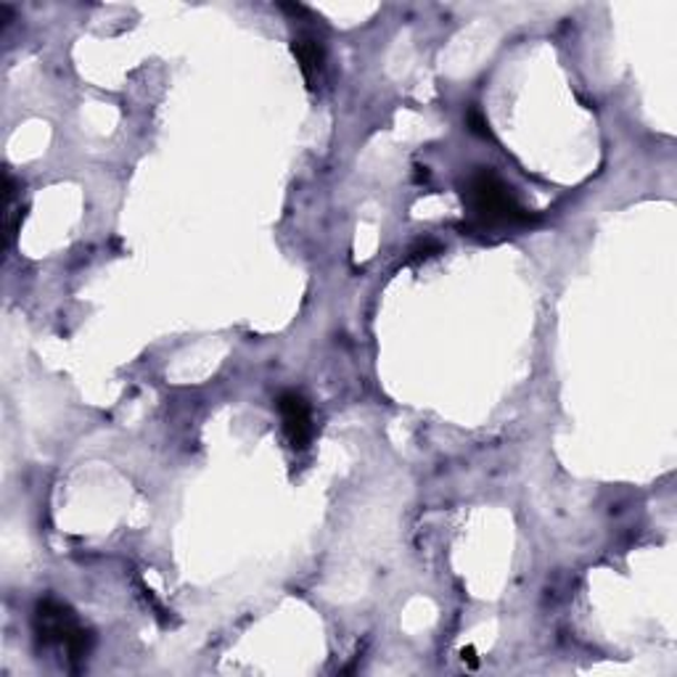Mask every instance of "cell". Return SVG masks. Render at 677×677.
I'll return each instance as SVG.
<instances>
[{"label": "cell", "mask_w": 677, "mask_h": 677, "mask_svg": "<svg viewBox=\"0 0 677 677\" xmlns=\"http://www.w3.org/2000/svg\"><path fill=\"white\" fill-rule=\"evenodd\" d=\"M463 202H466L476 223L482 228H508L529 223L532 215L522 206L511 185L489 168H476L468 172L463 183Z\"/></svg>", "instance_id": "cell-1"}, {"label": "cell", "mask_w": 677, "mask_h": 677, "mask_svg": "<svg viewBox=\"0 0 677 677\" xmlns=\"http://www.w3.org/2000/svg\"><path fill=\"white\" fill-rule=\"evenodd\" d=\"M34 638L43 648H59L67 654V661L74 669L91 654L93 635L80 625L74 612L57 598L40 600L34 609Z\"/></svg>", "instance_id": "cell-2"}, {"label": "cell", "mask_w": 677, "mask_h": 677, "mask_svg": "<svg viewBox=\"0 0 677 677\" xmlns=\"http://www.w3.org/2000/svg\"><path fill=\"white\" fill-rule=\"evenodd\" d=\"M279 413L289 445H292L294 451H305L315 432L313 411H310L307 400L302 397L300 392H283L279 397Z\"/></svg>", "instance_id": "cell-3"}, {"label": "cell", "mask_w": 677, "mask_h": 677, "mask_svg": "<svg viewBox=\"0 0 677 677\" xmlns=\"http://www.w3.org/2000/svg\"><path fill=\"white\" fill-rule=\"evenodd\" d=\"M292 51L296 61H300L302 74L315 88L323 78V69H326V51H323L321 40L313 38V34H300V38H294Z\"/></svg>", "instance_id": "cell-4"}, {"label": "cell", "mask_w": 677, "mask_h": 677, "mask_svg": "<svg viewBox=\"0 0 677 677\" xmlns=\"http://www.w3.org/2000/svg\"><path fill=\"white\" fill-rule=\"evenodd\" d=\"M468 124H472V130H474L476 135H487L489 133L487 120L479 112H476V109H472V112H468Z\"/></svg>", "instance_id": "cell-5"}]
</instances>
